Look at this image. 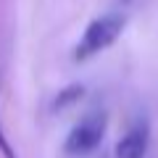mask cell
<instances>
[{"label": "cell", "mask_w": 158, "mask_h": 158, "mask_svg": "<svg viewBox=\"0 0 158 158\" xmlns=\"http://www.w3.org/2000/svg\"><path fill=\"white\" fill-rule=\"evenodd\" d=\"M121 32H124V16L116 13V11H108V13H103V16L92 19V21L87 24L82 40H79L77 48H74V61H87V58L103 53L106 48H111L118 40Z\"/></svg>", "instance_id": "1"}, {"label": "cell", "mask_w": 158, "mask_h": 158, "mask_svg": "<svg viewBox=\"0 0 158 158\" xmlns=\"http://www.w3.org/2000/svg\"><path fill=\"white\" fill-rule=\"evenodd\" d=\"M0 153H3L6 158H16V156H13L11 142H8V137H6V132H3V124H0Z\"/></svg>", "instance_id": "4"}, {"label": "cell", "mask_w": 158, "mask_h": 158, "mask_svg": "<svg viewBox=\"0 0 158 158\" xmlns=\"http://www.w3.org/2000/svg\"><path fill=\"white\" fill-rule=\"evenodd\" d=\"M106 127H108V118L103 111H92L87 116H82L66 135V142H63L66 156H90L103 142Z\"/></svg>", "instance_id": "2"}, {"label": "cell", "mask_w": 158, "mask_h": 158, "mask_svg": "<svg viewBox=\"0 0 158 158\" xmlns=\"http://www.w3.org/2000/svg\"><path fill=\"white\" fill-rule=\"evenodd\" d=\"M148 145H150V124L145 118H137L135 124L121 135V140L116 142L113 158H145Z\"/></svg>", "instance_id": "3"}]
</instances>
